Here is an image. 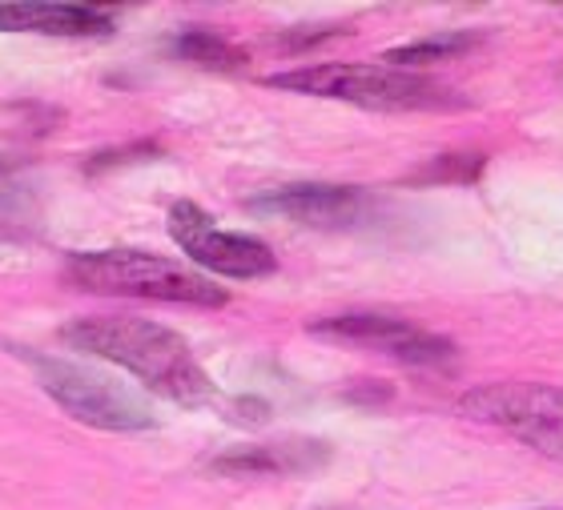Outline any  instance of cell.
Returning a JSON list of instances; mask_svg holds the SVG:
<instances>
[{
    "label": "cell",
    "instance_id": "10",
    "mask_svg": "<svg viewBox=\"0 0 563 510\" xmlns=\"http://www.w3.org/2000/svg\"><path fill=\"white\" fill-rule=\"evenodd\" d=\"M322 442H266V446H242L222 458H213V475H302L327 463Z\"/></svg>",
    "mask_w": 563,
    "mask_h": 510
},
{
    "label": "cell",
    "instance_id": "9",
    "mask_svg": "<svg viewBox=\"0 0 563 510\" xmlns=\"http://www.w3.org/2000/svg\"><path fill=\"white\" fill-rule=\"evenodd\" d=\"M0 33L41 36H109L113 12L65 0H0Z\"/></svg>",
    "mask_w": 563,
    "mask_h": 510
},
{
    "label": "cell",
    "instance_id": "11",
    "mask_svg": "<svg viewBox=\"0 0 563 510\" xmlns=\"http://www.w3.org/2000/svg\"><path fill=\"white\" fill-rule=\"evenodd\" d=\"M174 53L189 65H201V69H218V73H234L246 65V53L238 45H230L225 36L210 33V29H186V33L174 41Z\"/></svg>",
    "mask_w": 563,
    "mask_h": 510
},
{
    "label": "cell",
    "instance_id": "4",
    "mask_svg": "<svg viewBox=\"0 0 563 510\" xmlns=\"http://www.w3.org/2000/svg\"><path fill=\"white\" fill-rule=\"evenodd\" d=\"M459 414L495 426L563 463V390L548 382H487L459 398Z\"/></svg>",
    "mask_w": 563,
    "mask_h": 510
},
{
    "label": "cell",
    "instance_id": "1",
    "mask_svg": "<svg viewBox=\"0 0 563 510\" xmlns=\"http://www.w3.org/2000/svg\"><path fill=\"white\" fill-rule=\"evenodd\" d=\"M60 342L130 370L145 390L169 398L177 407H206L213 398V378L194 358L186 337L150 318H121V313L81 318L60 330Z\"/></svg>",
    "mask_w": 563,
    "mask_h": 510
},
{
    "label": "cell",
    "instance_id": "5",
    "mask_svg": "<svg viewBox=\"0 0 563 510\" xmlns=\"http://www.w3.org/2000/svg\"><path fill=\"white\" fill-rule=\"evenodd\" d=\"M36 378L45 386V395L57 402L60 410L77 422L93 430H150L157 426V414L141 395H133L130 386L113 382L106 374L81 370L73 362H53V358H33Z\"/></svg>",
    "mask_w": 563,
    "mask_h": 510
},
{
    "label": "cell",
    "instance_id": "2",
    "mask_svg": "<svg viewBox=\"0 0 563 510\" xmlns=\"http://www.w3.org/2000/svg\"><path fill=\"white\" fill-rule=\"evenodd\" d=\"M266 85L286 89V93L378 109V113H439V109L467 104L446 85L419 77V73L390 69V65H302L290 73H274L266 77Z\"/></svg>",
    "mask_w": 563,
    "mask_h": 510
},
{
    "label": "cell",
    "instance_id": "6",
    "mask_svg": "<svg viewBox=\"0 0 563 510\" xmlns=\"http://www.w3.org/2000/svg\"><path fill=\"white\" fill-rule=\"evenodd\" d=\"M169 237L189 254V262H198L210 274L234 281H254L266 278L278 269V257L266 242L250 237V233H234L213 225V218L194 201H174L169 206Z\"/></svg>",
    "mask_w": 563,
    "mask_h": 510
},
{
    "label": "cell",
    "instance_id": "14",
    "mask_svg": "<svg viewBox=\"0 0 563 510\" xmlns=\"http://www.w3.org/2000/svg\"><path fill=\"white\" fill-rule=\"evenodd\" d=\"M531 510H563V507H531Z\"/></svg>",
    "mask_w": 563,
    "mask_h": 510
},
{
    "label": "cell",
    "instance_id": "7",
    "mask_svg": "<svg viewBox=\"0 0 563 510\" xmlns=\"http://www.w3.org/2000/svg\"><path fill=\"white\" fill-rule=\"evenodd\" d=\"M310 334L330 337V342H346V346L378 350L395 362L407 366H446L455 362V342L443 334H431L422 325L395 318V313H334L310 325Z\"/></svg>",
    "mask_w": 563,
    "mask_h": 510
},
{
    "label": "cell",
    "instance_id": "8",
    "mask_svg": "<svg viewBox=\"0 0 563 510\" xmlns=\"http://www.w3.org/2000/svg\"><path fill=\"white\" fill-rule=\"evenodd\" d=\"M250 209L258 213H278L310 230H346L354 221L366 218L371 198L354 186H286L274 189L266 198H254Z\"/></svg>",
    "mask_w": 563,
    "mask_h": 510
},
{
    "label": "cell",
    "instance_id": "12",
    "mask_svg": "<svg viewBox=\"0 0 563 510\" xmlns=\"http://www.w3.org/2000/svg\"><path fill=\"white\" fill-rule=\"evenodd\" d=\"M483 36L479 33H439V36H422V41H411V45L402 48H390L387 65L390 69H419V65H431V60H451L459 53H471V48L479 45Z\"/></svg>",
    "mask_w": 563,
    "mask_h": 510
},
{
    "label": "cell",
    "instance_id": "3",
    "mask_svg": "<svg viewBox=\"0 0 563 510\" xmlns=\"http://www.w3.org/2000/svg\"><path fill=\"white\" fill-rule=\"evenodd\" d=\"M65 278L77 290L109 293V298H145V302L201 306V310L230 302V293L213 286L206 274L150 250H85L69 257Z\"/></svg>",
    "mask_w": 563,
    "mask_h": 510
},
{
    "label": "cell",
    "instance_id": "13",
    "mask_svg": "<svg viewBox=\"0 0 563 510\" xmlns=\"http://www.w3.org/2000/svg\"><path fill=\"white\" fill-rule=\"evenodd\" d=\"M483 157L479 153H446L439 157L434 169H427L422 177H431V181H471V177L479 174Z\"/></svg>",
    "mask_w": 563,
    "mask_h": 510
}]
</instances>
